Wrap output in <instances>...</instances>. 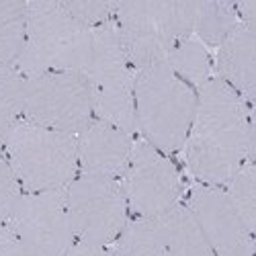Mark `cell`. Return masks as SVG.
<instances>
[{"label": "cell", "mask_w": 256, "mask_h": 256, "mask_svg": "<svg viewBox=\"0 0 256 256\" xmlns=\"http://www.w3.org/2000/svg\"><path fill=\"white\" fill-rule=\"evenodd\" d=\"M70 224L80 242L111 246L117 242L132 213L117 178L78 172L64 188Z\"/></svg>", "instance_id": "obj_7"}, {"label": "cell", "mask_w": 256, "mask_h": 256, "mask_svg": "<svg viewBox=\"0 0 256 256\" xmlns=\"http://www.w3.org/2000/svg\"><path fill=\"white\" fill-rule=\"evenodd\" d=\"M23 119L78 136L94 119L88 82L82 72H46L25 82Z\"/></svg>", "instance_id": "obj_8"}, {"label": "cell", "mask_w": 256, "mask_h": 256, "mask_svg": "<svg viewBox=\"0 0 256 256\" xmlns=\"http://www.w3.org/2000/svg\"><path fill=\"white\" fill-rule=\"evenodd\" d=\"M4 226L29 256H64L76 242L64 190L23 193Z\"/></svg>", "instance_id": "obj_10"}, {"label": "cell", "mask_w": 256, "mask_h": 256, "mask_svg": "<svg viewBox=\"0 0 256 256\" xmlns=\"http://www.w3.org/2000/svg\"><path fill=\"white\" fill-rule=\"evenodd\" d=\"M166 64L170 66V70L180 76L186 84H190L195 90H199L213 76V62L209 50L193 35L174 46V50L166 58Z\"/></svg>", "instance_id": "obj_16"}, {"label": "cell", "mask_w": 256, "mask_h": 256, "mask_svg": "<svg viewBox=\"0 0 256 256\" xmlns=\"http://www.w3.org/2000/svg\"><path fill=\"white\" fill-rule=\"evenodd\" d=\"M134 218L156 220L182 201L184 186L170 156L136 136L132 158L119 178Z\"/></svg>", "instance_id": "obj_9"}, {"label": "cell", "mask_w": 256, "mask_h": 256, "mask_svg": "<svg viewBox=\"0 0 256 256\" xmlns=\"http://www.w3.org/2000/svg\"><path fill=\"white\" fill-rule=\"evenodd\" d=\"M2 146L23 193L64 190L78 174L76 136L20 119L2 136Z\"/></svg>", "instance_id": "obj_4"}, {"label": "cell", "mask_w": 256, "mask_h": 256, "mask_svg": "<svg viewBox=\"0 0 256 256\" xmlns=\"http://www.w3.org/2000/svg\"><path fill=\"white\" fill-rule=\"evenodd\" d=\"M27 2L0 0V66H16L25 39Z\"/></svg>", "instance_id": "obj_17"}, {"label": "cell", "mask_w": 256, "mask_h": 256, "mask_svg": "<svg viewBox=\"0 0 256 256\" xmlns=\"http://www.w3.org/2000/svg\"><path fill=\"white\" fill-rule=\"evenodd\" d=\"M134 142L136 134L94 117L76 136L78 172L119 180L132 158Z\"/></svg>", "instance_id": "obj_12"}, {"label": "cell", "mask_w": 256, "mask_h": 256, "mask_svg": "<svg viewBox=\"0 0 256 256\" xmlns=\"http://www.w3.org/2000/svg\"><path fill=\"white\" fill-rule=\"evenodd\" d=\"M240 23L236 2L228 0H207L193 2V37L205 48H218Z\"/></svg>", "instance_id": "obj_15"}, {"label": "cell", "mask_w": 256, "mask_h": 256, "mask_svg": "<svg viewBox=\"0 0 256 256\" xmlns=\"http://www.w3.org/2000/svg\"><path fill=\"white\" fill-rule=\"evenodd\" d=\"M182 150L197 182L224 186L244 162L254 160V106L211 76L197 90Z\"/></svg>", "instance_id": "obj_1"}, {"label": "cell", "mask_w": 256, "mask_h": 256, "mask_svg": "<svg viewBox=\"0 0 256 256\" xmlns=\"http://www.w3.org/2000/svg\"><path fill=\"white\" fill-rule=\"evenodd\" d=\"M25 82L16 66H0V136L23 119Z\"/></svg>", "instance_id": "obj_19"}, {"label": "cell", "mask_w": 256, "mask_h": 256, "mask_svg": "<svg viewBox=\"0 0 256 256\" xmlns=\"http://www.w3.org/2000/svg\"><path fill=\"white\" fill-rule=\"evenodd\" d=\"M136 136L166 156L182 150L197 106V90L166 62L136 70Z\"/></svg>", "instance_id": "obj_2"}, {"label": "cell", "mask_w": 256, "mask_h": 256, "mask_svg": "<svg viewBox=\"0 0 256 256\" xmlns=\"http://www.w3.org/2000/svg\"><path fill=\"white\" fill-rule=\"evenodd\" d=\"M216 78L240 94L250 106L256 96V25L238 23L216 48Z\"/></svg>", "instance_id": "obj_13"}, {"label": "cell", "mask_w": 256, "mask_h": 256, "mask_svg": "<svg viewBox=\"0 0 256 256\" xmlns=\"http://www.w3.org/2000/svg\"><path fill=\"white\" fill-rule=\"evenodd\" d=\"M113 23L134 70L166 62L193 35V2H117Z\"/></svg>", "instance_id": "obj_5"}, {"label": "cell", "mask_w": 256, "mask_h": 256, "mask_svg": "<svg viewBox=\"0 0 256 256\" xmlns=\"http://www.w3.org/2000/svg\"><path fill=\"white\" fill-rule=\"evenodd\" d=\"M226 195L236 207L244 226L254 234L256 230V166L254 160L244 162L238 172L224 184Z\"/></svg>", "instance_id": "obj_18"}, {"label": "cell", "mask_w": 256, "mask_h": 256, "mask_svg": "<svg viewBox=\"0 0 256 256\" xmlns=\"http://www.w3.org/2000/svg\"><path fill=\"white\" fill-rule=\"evenodd\" d=\"M20 195H23V190H20L10 170V164L4 154V146H2V136H0V224H6Z\"/></svg>", "instance_id": "obj_21"}, {"label": "cell", "mask_w": 256, "mask_h": 256, "mask_svg": "<svg viewBox=\"0 0 256 256\" xmlns=\"http://www.w3.org/2000/svg\"><path fill=\"white\" fill-rule=\"evenodd\" d=\"M92 50V29L82 25L64 0L27 2L25 39L16 68L25 78L46 72H84Z\"/></svg>", "instance_id": "obj_3"}, {"label": "cell", "mask_w": 256, "mask_h": 256, "mask_svg": "<svg viewBox=\"0 0 256 256\" xmlns=\"http://www.w3.org/2000/svg\"><path fill=\"white\" fill-rule=\"evenodd\" d=\"M0 256H29L4 224H0Z\"/></svg>", "instance_id": "obj_22"}, {"label": "cell", "mask_w": 256, "mask_h": 256, "mask_svg": "<svg viewBox=\"0 0 256 256\" xmlns=\"http://www.w3.org/2000/svg\"><path fill=\"white\" fill-rule=\"evenodd\" d=\"M82 74L90 88L94 117L136 134V70L113 20L92 29V50Z\"/></svg>", "instance_id": "obj_6"}, {"label": "cell", "mask_w": 256, "mask_h": 256, "mask_svg": "<svg viewBox=\"0 0 256 256\" xmlns=\"http://www.w3.org/2000/svg\"><path fill=\"white\" fill-rule=\"evenodd\" d=\"M64 256H113V252L109 246H96V244H86L76 240Z\"/></svg>", "instance_id": "obj_23"}, {"label": "cell", "mask_w": 256, "mask_h": 256, "mask_svg": "<svg viewBox=\"0 0 256 256\" xmlns=\"http://www.w3.org/2000/svg\"><path fill=\"white\" fill-rule=\"evenodd\" d=\"M182 203L216 256H254V234L244 226L224 186L195 182Z\"/></svg>", "instance_id": "obj_11"}, {"label": "cell", "mask_w": 256, "mask_h": 256, "mask_svg": "<svg viewBox=\"0 0 256 256\" xmlns=\"http://www.w3.org/2000/svg\"><path fill=\"white\" fill-rule=\"evenodd\" d=\"M168 256H216L199 224L180 201L154 220Z\"/></svg>", "instance_id": "obj_14"}, {"label": "cell", "mask_w": 256, "mask_h": 256, "mask_svg": "<svg viewBox=\"0 0 256 256\" xmlns=\"http://www.w3.org/2000/svg\"><path fill=\"white\" fill-rule=\"evenodd\" d=\"M64 6L76 16L82 25L90 29L109 23L115 16L117 2H92V0H64Z\"/></svg>", "instance_id": "obj_20"}]
</instances>
